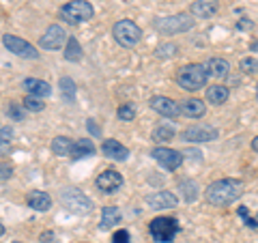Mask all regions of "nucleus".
<instances>
[{"instance_id": "nucleus-35", "label": "nucleus", "mask_w": 258, "mask_h": 243, "mask_svg": "<svg viewBox=\"0 0 258 243\" xmlns=\"http://www.w3.org/2000/svg\"><path fill=\"white\" fill-rule=\"evenodd\" d=\"M239 215L243 217V220H245V224L249 226V228H258V220H256V217H252V215H249L247 207H239Z\"/></svg>"}, {"instance_id": "nucleus-32", "label": "nucleus", "mask_w": 258, "mask_h": 243, "mask_svg": "<svg viewBox=\"0 0 258 243\" xmlns=\"http://www.w3.org/2000/svg\"><path fill=\"white\" fill-rule=\"evenodd\" d=\"M24 108L30 110V112H39V110H43V101L41 99H37V97H26L24 99Z\"/></svg>"}, {"instance_id": "nucleus-22", "label": "nucleus", "mask_w": 258, "mask_h": 243, "mask_svg": "<svg viewBox=\"0 0 258 243\" xmlns=\"http://www.w3.org/2000/svg\"><path fill=\"white\" fill-rule=\"evenodd\" d=\"M230 91L222 84H213L211 88H207V101L213 103V106H222V103L228 101Z\"/></svg>"}, {"instance_id": "nucleus-15", "label": "nucleus", "mask_w": 258, "mask_h": 243, "mask_svg": "<svg viewBox=\"0 0 258 243\" xmlns=\"http://www.w3.org/2000/svg\"><path fill=\"white\" fill-rule=\"evenodd\" d=\"M179 112L183 116H187V118H200V116H205V101H200V99H185L179 103Z\"/></svg>"}, {"instance_id": "nucleus-3", "label": "nucleus", "mask_w": 258, "mask_h": 243, "mask_svg": "<svg viewBox=\"0 0 258 243\" xmlns=\"http://www.w3.org/2000/svg\"><path fill=\"white\" fill-rule=\"evenodd\" d=\"M149 232L157 243H170L176 237V232H179V222H176L174 217L159 215L155 220H151Z\"/></svg>"}, {"instance_id": "nucleus-11", "label": "nucleus", "mask_w": 258, "mask_h": 243, "mask_svg": "<svg viewBox=\"0 0 258 243\" xmlns=\"http://www.w3.org/2000/svg\"><path fill=\"white\" fill-rule=\"evenodd\" d=\"M97 190L103 192V194H114L116 190H120V185H123V176L116 170H103V172L97 176Z\"/></svg>"}, {"instance_id": "nucleus-29", "label": "nucleus", "mask_w": 258, "mask_h": 243, "mask_svg": "<svg viewBox=\"0 0 258 243\" xmlns=\"http://www.w3.org/2000/svg\"><path fill=\"white\" fill-rule=\"evenodd\" d=\"M179 188H181V192H183V196H185V200H194L198 196V185L194 183V181H189V179H185V181H181L179 183Z\"/></svg>"}, {"instance_id": "nucleus-43", "label": "nucleus", "mask_w": 258, "mask_h": 243, "mask_svg": "<svg viewBox=\"0 0 258 243\" xmlns=\"http://www.w3.org/2000/svg\"><path fill=\"white\" fill-rule=\"evenodd\" d=\"M15 243H22V241H15Z\"/></svg>"}, {"instance_id": "nucleus-37", "label": "nucleus", "mask_w": 258, "mask_h": 243, "mask_svg": "<svg viewBox=\"0 0 258 243\" xmlns=\"http://www.w3.org/2000/svg\"><path fill=\"white\" fill-rule=\"evenodd\" d=\"M86 123H88V132H91V134H95V136H101V129H99V125H97L93 118H88Z\"/></svg>"}, {"instance_id": "nucleus-42", "label": "nucleus", "mask_w": 258, "mask_h": 243, "mask_svg": "<svg viewBox=\"0 0 258 243\" xmlns=\"http://www.w3.org/2000/svg\"><path fill=\"white\" fill-rule=\"evenodd\" d=\"M256 97H258V86H256Z\"/></svg>"}, {"instance_id": "nucleus-27", "label": "nucleus", "mask_w": 258, "mask_h": 243, "mask_svg": "<svg viewBox=\"0 0 258 243\" xmlns=\"http://www.w3.org/2000/svg\"><path fill=\"white\" fill-rule=\"evenodd\" d=\"M60 91L64 95V99H67L69 103H74L76 99V84L71 78H60Z\"/></svg>"}, {"instance_id": "nucleus-30", "label": "nucleus", "mask_w": 258, "mask_h": 243, "mask_svg": "<svg viewBox=\"0 0 258 243\" xmlns=\"http://www.w3.org/2000/svg\"><path fill=\"white\" fill-rule=\"evenodd\" d=\"M241 71H243L245 76H254V74H258V60L256 58H252V56H249V58H243L241 60Z\"/></svg>"}, {"instance_id": "nucleus-40", "label": "nucleus", "mask_w": 258, "mask_h": 243, "mask_svg": "<svg viewBox=\"0 0 258 243\" xmlns=\"http://www.w3.org/2000/svg\"><path fill=\"white\" fill-rule=\"evenodd\" d=\"M252 149H254V151L258 153V136H256V138H254V140H252Z\"/></svg>"}, {"instance_id": "nucleus-20", "label": "nucleus", "mask_w": 258, "mask_h": 243, "mask_svg": "<svg viewBox=\"0 0 258 243\" xmlns=\"http://www.w3.org/2000/svg\"><path fill=\"white\" fill-rule=\"evenodd\" d=\"M26 202H28L30 209H35V211H47V209L52 207L50 194H47V192H39V190L37 192H30Z\"/></svg>"}, {"instance_id": "nucleus-10", "label": "nucleus", "mask_w": 258, "mask_h": 243, "mask_svg": "<svg viewBox=\"0 0 258 243\" xmlns=\"http://www.w3.org/2000/svg\"><path fill=\"white\" fill-rule=\"evenodd\" d=\"M151 155H153V159H155L159 166H164L166 170H176L183 164L181 153L174 151V149H168V147H155Z\"/></svg>"}, {"instance_id": "nucleus-41", "label": "nucleus", "mask_w": 258, "mask_h": 243, "mask_svg": "<svg viewBox=\"0 0 258 243\" xmlns=\"http://www.w3.org/2000/svg\"><path fill=\"white\" fill-rule=\"evenodd\" d=\"M3 234H5V226L0 224V237H3Z\"/></svg>"}, {"instance_id": "nucleus-4", "label": "nucleus", "mask_w": 258, "mask_h": 243, "mask_svg": "<svg viewBox=\"0 0 258 243\" xmlns=\"http://www.w3.org/2000/svg\"><path fill=\"white\" fill-rule=\"evenodd\" d=\"M93 15H95V9L86 0H71V3L60 7V20H64L67 24H82L91 20Z\"/></svg>"}, {"instance_id": "nucleus-6", "label": "nucleus", "mask_w": 258, "mask_h": 243, "mask_svg": "<svg viewBox=\"0 0 258 243\" xmlns=\"http://www.w3.org/2000/svg\"><path fill=\"white\" fill-rule=\"evenodd\" d=\"M60 205L67 209L69 213H88L93 209V202L88 196H84L76 188H67L60 192Z\"/></svg>"}, {"instance_id": "nucleus-23", "label": "nucleus", "mask_w": 258, "mask_h": 243, "mask_svg": "<svg viewBox=\"0 0 258 243\" xmlns=\"http://www.w3.org/2000/svg\"><path fill=\"white\" fill-rule=\"evenodd\" d=\"M71 149H74V140L67 136H58L52 140V153L58 157H67L71 155Z\"/></svg>"}, {"instance_id": "nucleus-12", "label": "nucleus", "mask_w": 258, "mask_h": 243, "mask_svg": "<svg viewBox=\"0 0 258 243\" xmlns=\"http://www.w3.org/2000/svg\"><path fill=\"white\" fill-rule=\"evenodd\" d=\"M149 106L157 112V114L166 116V118H174L179 116V103H176L174 99H170V97H164V95H157L153 97V99L149 101Z\"/></svg>"}, {"instance_id": "nucleus-5", "label": "nucleus", "mask_w": 258, "mask_h": 243, "mask_svg": "<svg viewBox=\"0 0 258 243\" xmlns=\"http://www.w3.org/2000/svg\"><path fill=\"white\" fill-rule=\"evenodd\" d=\"M112 35H114L118 45L134 47L142 39V30L138 24H134L132 20H118L114 26H112Z\"/></svg>"}, {"instance_id": "nucleus-24", "label": "nucleus", "mask_w": 258, "mask_h": 243, "mask_svg": "<svg viewBox=\"0 0 258 243\" xmlns=\"http://www.w3.org/2000/svg\"><path fill=\"white\" fill-rule=\"evenodd\" d=\"M120 222V211L116 207H103V215H101V222H99V228L108 230L112 226H116Z\"/></svg>"}, {"instance_id": "nucleus-9", "label": "nucleus", "mask_w": 258, "mask_h": 243, "mask_svg": "<svg viewBox=\"0 0 258 243\" xmlns=\"http://www.w3.org/2000/svg\"><path fill=\"white\" fill-rule=\"evenodd\" d=\"M181 138L187 140V142H211L217 138V129L213 125L198 123V125H191V127L185 129V132L181 134Z\"/></svg>"}, {"instance_id": "nucleus-1", "label": "nucleus", "mask_w": 258, "mask_h": 243, "mask_svg": "<svg viewBox=\"0 0 258 243\" xmlns=\"http://www.w3.org/2000/svg\"><path fill=\"white\" fill-rule=\"evenodd\" d=\"M243 194V181L239 179H220L211 183L205 190V198L209 205L215 207H228L232 202H237Z\"/></svg>"}, {"instance_id": "nucleus-26", "label": "nucleus", "mask_w": 258, "mask_h": 243, "mask_svg": "<svg viewBox=\"0 0 258 243\" xmlns=\"http://www.w3.org/2000/svg\"><path fill=\"white\" fill-rule=\"evenodd\" d=\"M172 136H174V129L170 125H159L153 129V140L155 142H168L172 140Z\"/></svg>"}, {"instance_id": "nucleus-14", "label": "nucleus", "mask_w": 258, "mask_h": 243, "mask_svg": "<svg viewBox=\"0 0 258 243\" xmlns=\"http://www.w3.org/2000/svg\"><path fill=\"white\" fill-rule=\"evenodd\" d=\"M176 196L172 192H155L147 196V205L151 209H155V211H161V209H174L176 207Z\"/></svg>"}, {"instance_id": "nucleus-16", "label": "nucleus", "mask_w": 258, "mask_h": 243, "mask_svg": "<svg viewBox=\"0 0 258 243\" xmlns=\"http://www.w3.org/2000/svg\"><path fill=\"white\" fill-rule=\"evenodd\" d=\"M205 71H207V76H211L213 80H224L230 71V65L224 58H209L205 63Z\"/></svg>"}, {"instance_id": "nucleus-31", "label": "nucleus", "mask_w": 258, "mask_h": 243, "mask_svg": "<svg viewBox=\"0 0 258 243\" xmlns=\"http://www.w3.org/2000/svg\"><path fill=\"white\" fill-rule=\"evenodd\" d=\"M118 118L120 120H132L136 116V108H134V103H123V106L118 108Z\"/></svg>"}, {"instance_id": "nucleus-2", "label": "nucleus", "mask_w": 258, "mask_h": 243, "mask_svg": "<svg viewBox=\"0 0 258 243\" xmlns=\"http://www.w3.org/2000/svg\"><path fill=\"white\" fill-rule=\"evenodd\" d=\"M207 71H205V65H185L183 69H179V74H176V82H179L181 88H185V91H198V88H203L205 82H207Z\"/></svg>"}, {"instance_id": "nucleus-39", "label": "nucleus", "mask_w": 258, "mask_h": 243, "mask_svg": "<svg viewBox=\"0 0 258 243\" xmlns=\"http://www.w3.org/2000/svg\"><path fill=\"white\" fill-rule=\"evenodd\" d=\"M52 237H54L52 232H45V234H41V241H52Z\"/></svg>"}, {"instance_id": "nucleus-34", "label": "nucleus", "mask_w": 258, "mask_h": 243, "mask_svg": "<svg viewBox=\"0 0 258 243\" xmlns=\"http://www.w3.org/2000/svg\"><path fill=\"white\" fill-rule=\"evenodd\" d=\"M24 106H18V103H9V108H7V112H9V116L13 120H22L24 118Z\"/></svg>"}, {"instance_id": "nucleus-8", "label": "nucleus", "mask_w": 258, "mask_h": 243, "mask_svg": "<svg viewBox=\"0 0 258 243\" xmlns=\"http://www.w3.org/2000/svg\"><path fill=\"white\" fill-rule=\"evenodd\" d=\"M3 43L9 52L22 56V58H39V52L35 45H30L28 41H24V39L15 37V35H5L3 37Z\"/></svg>"}, {"instance_id": "nucleus-13", "label": "nucleus", "mask_w": 258, "mask_h": 243, "mask_svg": "<svg viewBox=\"0 0 258 243\" xmlns=\"http://www.w3.org/2000/svg\"><path fill=\"white\" fill-rule=\"evenodd\" d=\"M67 35H64V30L60 26H50L45 32H43V37H41V47L43 50H60V45L62 43H67Z\"/></svg>"}, {"instance_id": "nucleus-7", "label": "nucleus", "mask_w": 258, "mask_h": 243, "mask_svg": "<svg viewBox=\"0 0 258 243\" xmlns=\"http://www.w3.org/2000/svg\"><path fill=\"white\" fill-rule=\"evenodd\" d=\"M194 26V20H189V15H170V18H161L155 22V28L164 35H176V32H185Z\"/></svg>"}, {"instance_id": "nucleus-33", "label": "nucleus", "mask_w": 258, "mask_h": 243, "mask_svg": "<svg viewBox=\"0 0 258 243\" xmlns=\"http://www.w3.org/2000/svg\"><path fill=\"white\" fill-rule=\"evenodd\" d=\"M176 50H179V47H176L174 43H166V45H159L155 54L159 56V58H170V56H174Z\"/></svg>"}, {"instance_id": "nucleus-18", "label": "nucleus", "mask_w": 258, "mask_h": 243, "mask_svg": "<svg viewBox=\"0 0 258 243\" xmlns=\"http://www.w3.org/2000/svg\"><path fill=\"white\" fill-rule=\"evenodd\" d=\"M101 151H103V155L106 157L116 159V161H123V159L129 157V149L125 147V144H120L118 140H106L103 142V147H101Z\"/></svg>"}, {"instance_id": "nucleus-38", "label": "nucleus", "mask_w": 258, "mask_h": 243, "mask_svg": "<svg viewBox=\"0 0 258 243\" xmlns=\"http://www.w3.org/2000/svg\"><path fill=\"white\" fill-rule=\"evenodd\" d=\"M11 172H13L11 166H0V179H9Z\"/></svg>"}, {"instance_id": "nucleus-28", "label": "nucleus", "mask_w": 258, "mask_h": 243, "mask_svg": "<svg viewBox=\"0 0 258 243\" xmlns=\"http://www.w3.org/2000/svg\"><path fill=\"white\" fill-rule=\"evenodd\" d=\"M11 138H13V129L11 127H0V155L9 153Z\"/></svg>"}, {"instance_id": "nucleus-21", "label": "nucleus", "mask_w": 258, "mask_h": 243, "mask_svg": "<svg viewBox=\"0 0 258 243\" xmlns=\"http://www.w3.org/2000/svg\"><path fill=\"white\" fill-rule=\"evenodd\" d=\"M95 155V144L86 138H80L78 142H74V149H71V159H84Z\"/></svg>"}, {"instance_id": "nucleus-19", "label": "nucleus", "mask_w": 258, "mask_h": 243, "mask_svg": "<svg viewBox=\"0 0 258 243\" xmlns=\"http://www.w3.org/2000/svg\"><path fill=\"white\" fill-rule=\"evenodd\" d=\"M220 9V3L217 0H196V3L191 5V13L198 15V18H213Z\"/></svg>"}, {"instance_id": "nucleus-36", "label": "nucleus", "mask_w": 258, "mask_h": 243, "mask_svg": "<svg viewBox=\"0 0 258 243\" xmlns=\"http://www.w3.org/2000/svg\"><path fill=\"white\" fill-rule=\"evenodd\" d=\"M112 243H132V237H129V232L125 228H120L112 234Z\"/></svg>"}, {"instance_id": "nucleus-17", "label": "nucleus", "mask_w": 258, "mask_h": 243, "mask_svg": "<svg viewBox=\"0 0 258 243\" xmlns=\"http://www.w3.org/2000/svg\"><path fill=\"white\" fill-rule=\"evenodd\" d=\"M24 88H26V93H28L30 97H37V99H41V97H50V95H52L50 84L43 82V80H37V78L24 80Z\"/></svg>"}, {"instance_id": "nucleus-25", "label": "nucleus", "mask_w": 258, "mask_h": 243, "mask_svg": "<svg viewBox=\"0 0 258 243\" xmlns=\"http://www.w3.org/2000/svg\"><path fill=\"white\" fill-rule=\"evenodd\" d=\"M64 58L71 60V63H78L80 58H82V47H80L78 39H74V37L67 39V47H64Z\"/></svg>"}]
</instances>
